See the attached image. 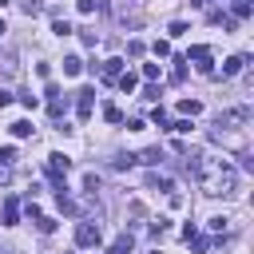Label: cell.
I'll use <instances>...</instances> for the list:
<instances>
[{
	"label": "cell",
	"instance_id": "obj_1",
	"mask_svg": "<svg viewBox=\"0 0 254 254\" xmlns=\"http://www.w3.org/2000/svg\"><path fill=\"white\" fill-rule=\"evenodd\" d=\"M194 171H198L202 194H210V198H230L238 190V171L226 159H202V163H194Z\"/></svg>",
	"mask_w": 254,
	"mask_h": 254
},
{
	"label": "cell",
	"instance_id": "obj_2",
	"mask_svg": "<svg viewBox=\"0 0 254 254\" xmlns=\"http://www.w3.org/2000/svg\"><path fill=\"white\" fill-rule=\"evenodd\" d=\"M99 242H103V230H99V222H79V226H75V246L91 250V246H99Z\"/></svg>",
	"mask_w": 254,
	"mask_h": 254
},
{
	"label": "cell",
	"instance_id": "obj_3",
	"mask_svg": "<svg viewBox=\"0 0 254 254\" xmlns=\"http://www.w3.org/2000/svg\"><path fill=\"white\" fill-rule=\"evenodd\" d=\"M190 60H194V67H198L202 75H210V71H214V52H210L206 44H194V48L187 52V64H190Z\"/></svg>",
	"mask_w": 254,
	"mask_h": 254
},
{
	"label": "cell",
	"instance_id": "obj_4",
	"mask_svg": "<svg viewBox=\"0 0 254 254\" xmlns=\"http://www.w3.org/2000/svg\"><path fill=\"white\" fill-rule=\"evenodd\" d=\"M91 107H95V91H91V87L75 91V115H79V119H91Z\"/></svg>",
	"mask_w": 254,
	"mask_h": 254
},
{
	"label": "cell",
	"instance_id": "obj_5",
	"mask_svg": "<svg viewBox=\"0 0 254 254\" xmlns=\"http://www.w3.org/2000/svg\"><path fill=\"white\" fill-rule=\"evenodd\" d=\"M67 171H71V159H67V155H60V151H52V155H48V175H52V179H60V175H67Z\"/></svg>",
	"mask_w": 254,
	"mask_h": 254
},
{
	"label": "cell",
	"instance_id": "obj_6",
	"mask_svg": "<svg viewBox=\"0 0 254 254\" xmlns=\"http://www.w3.org/2000/svg\"><path fill=\"white\" fill-rule=\"evenodd\" d=\"M16 222H20V198L8 194L4 198V226H16Z\"/></svg>",
	"mask_w": 254,
	"mask_h": 254
},
{
	"label": "cell",
	"instance_id": "obj_7",
	"mask_svg": "<svg viewBox=\"0 0 254 254\" xmlns=\"http://www.w3.org/2000/svg\"><path fill=\"white\" fill-rule=\"evenodd\" d=\"M119 71H123V60H119V56L103 60V67H99V75H103V79H119Z\"/></svg>",
	"mask_w": 254,
	"mask_h": 254
},
{
	"label": "cell",
	"instance_id": "obj_8",
	"mask_svg": "<svg viewBox=\"0 0 254 254\" xmlns=\"http://www.w3.org/2000/svg\"><path fill=\"white\" fill-rule=\"evenodd\" d=\"M135 163H143V167H159V163H163V151H159V147H147V151L135 155Z\"/></svg>",
	"mask_w": 254,
	"mask_h": 254
},
{
	"label": "cell",
	"instance_id": "obj_9",
	"mask_svg": "<svg viewBox=\"0 0 254 254\" xmlns=\"http://www.w3.org/2000/svg\"><path fill=\"white\" fill-rule=\"evenodd\" d=\"M135 87H139V75H135V71H119V91H123V95H131Z\"/></svg>",
	"mask_w": 254,
	"mask_h": 254
},
{
	"label": "cell",
	"instance_id": "obj_10",
	"mask_svg": "<svg viewBox=\"0 0 254 254\" xmlns=\"http://www.w3.org/2000/svg\"><path fill=\"white\" fill-rule=\"evenodd\" d=\"M242 67H246V56H230V60L222 64V75H238Z\"/></svg>",
	"mask_w": 254,
	"mask_h": 254
},
{
	"label": "cell",
	"instance_id": "obj_11",
	"mask_svg": "<svg viewBox=\"0 0 254 254\" xmlns=\"http://www.w3.org/2000/svg\"><path fill=\"white\" fill-rule=\"evenodd\" d=\"M198 111H202V103H198V99H183V103H179V115H183V119H187V115L194 119Z\"/></svg>",
	"mask_w": 254,
	"mask_h": 254
},
{
	"label": "cell",
	"instance_id": "obj_12",
	"mask_svg": "<svg viewBox=\"0 0 254 254\" xmlns=\"http://www.w3.org/2000/svg\"><path fill=\"white\" fill-rule=\"evenodd\" d=\"M79 71H83V60L79 56H67L64 60V75H79Z\"/></svg>",
	"mask_w": 254,
	"mask_h": 254
},
{
	"label": "cell",
	"instance_id": "obj_13",
	"mask_svg": "<svg viewBox=\"0 0 254 254\" xmlns=\"http://www.w3.org/2000/svg\"><path fill=\"white\" fill-rule=\"evenodd\" d=\"M32 131H36V127H32L28 119H16V123H12V135H16V139H28Z\"/></svg>",
	"mask_w": 254,
	"mask_h": 254
},
{
	"label": "cell",
	"instance_id": "obj_14",
	"mask_svg": "<svg viewBox=\"0 0 254 254\" xmlns=\"http://www.w3.org/2000/svg\"><path fill=\"white\" fill-rule=\"evenodd\" d=\"M206 226H210L214 234H222V230H230V218H226V214H214V218H206Z\"/></svg>",
	"mask_w": 254,
	"mask_h": 254
},
{
	"label": "cell",
	"instance_id": "obj_15",
	"mask_svg": "<svg viewBox=\"0 0 254 254\" xmlns=\"http://www.w3.org/2000/svg\"><path fill=\"white\" fill-rule=\"evenodd\" d=\"M230 8H234V20H246L254 8H250V0H230Z\"/></svg>",
	"mask_w": 254,
	"mask_h": 254
},
{
	"label": "cell",
	"instance_id": "obj_16",
	"mask_svg": "<svg viewBox=\"0 0 254 254\" xmlns=\"http://www.w3.org/2000/svg\"><path fill=\"white\" fill-rule=\"evenodd\" d=\"M107 254H131V234H119V238H115V246H111Z\"/></svg>",
	"mask_w": 254,
	"mask_h": 254
},
{
	"label": "cell",
	"instance_id": "obj_17",
	"mask_svg": "<svg viewBox=\"0 0 254 254\" xmlns=\"http://www.w3.org/2000/svg\"><path fill=\"white\" fill-rule=\"evenodd\" d=\"M103 119H107V123H123V111H119L115 103H107V107H103Z\"/></svg>",
	"mask_w": 254,
	"mask_h": 254
},
{
	"label": "cell",
	"instance_id": "obj_18",
	"mask_svg": "<svg viewBox=\"0 0 254 254\" xmlns=\"http://www.w3.org/2000/svg\"><path fill=\"white\" fill-rule=\"evenodd\" d=\"M187 32H190V28H187V24H183V20H175V24H171V28H167V36H171V40H179V36H187Z\"/></svg>",
	"mask_w": 254,
	"mask_h": 254
},
{
	"label": "cell",
	"instance_id": "obj_19",
	"mask_svg": "<svg viewBox=\"0 0 254 254\" xmlns=\"http://www.w3.org/2000/svg\"><path fill=\"white\" fill-rule=\"evenodd\" d=\"M151 52H155L159 60H167V56H171V44H167V40H155V44H151Z\"/></svg>",
	"mask_w": 254,
	"mask_h": 254
},
{
	"label": "cell",
	"instance_id": "obj_20",
	"mask_svg": "<svg viewBox=\"0 0 254 254\" xmlns=\"http://www.w3.org/2000/svg\"><path fill=\"white\" fill-rule=\"evenodd\" d=\"M183 64H187V60H175V67H171V79H175V83L187 79V67H183Z\"/></svg>",
	"mask_w": 254,
	"mask_h": 254
},
{
	"label": "cell",
	"instance_id": "obj_21",
	"mask_svg": "<svg viewBox=\"0 0 254 254\" xmlns=\"http://www.w3.org/2000/svg\"><path fill=\"white\" fill-rule=\"evenodd\" d=\"M151 187H155V190H171V187H175V183H171V179H167V175H151Z\"/></svg>",
	"mask_w": 254,
	"mask_h": 254
},
{
	"label": "cell",
	"instance_id": "obj_22",
	"mask_svg": "<svg viewBox=\"0 0 254 254\" xmlns=\"http://www.w3.org/2000/svg\"><path fill=\"white\" fill-rule=\"evenodd\" d=\"M36 226H40V234H52V230H56V218H48V214H40V218H36Z\"/></svg>",
	"mask_w": 254,
	"mask_h": 254
},
{
	"label": "cell",
	"instance_id": "obj_23",
	"mask_svg": "<svg viewBox=\"0 0 254 254\" xmlns=\"http://www.w3.org/2000/svg\"><path fill=\"white\" fill-rule=\"evenodd\" d=\"M52 32H56V36H71V24H67V20H52Z\"/></svg>",
	"mask_w": 254,
	"mask_h": 254
},
{
	"label": "cell",
	"instance_id": "obj_24",
	"mask_svg": "<svg viewBox=\"0 0 254 254\" xmlns=\"http://www.w3.org/2000/svg\"><path fill=\"white\" fill-rule=\"evenodd\" d=\"M159 71H163V64H143V79H159Z\"/></svg>",
	"mask_w": 254,
	"mask_h": 254
},
{
	"label": "cell",
	"instance_id": "obj_25",
	"mask_svg": "<svg viewBox=\"0 0 254 254\" xmlns=\"http://www.w3.org/2000/svg\"><path fill=\"white\" fill-rule=\"evenodd\" d=\"M131 163H135V155H115V159H111L115 171H123V167H131Z\"/></svg>",
	"mask_w": 254,
	"mask_h": 254
},
{
	"label": "cell",
	"instance_id": "obj_26",
	"mask_svg": "<svg viewBox=\"0 0 254 254\" xmlns=\"http://www.w3.org/2000/svg\"><path fill=\"white\" fill-rule=\"evenodd\" d=\"M171 131H179V135H187V131H190V119H175V123H171Z\"/></svg>",
	"mask_w": 254,
	"mask_h": 254
},
{
	"label": "cell",
	"instance_id": "obj_27",
	"mask_svg": "<svg viewBox=\"0 0 254 254\" xmlns=\"http://www.w3.org/2000/svg\"><path fill=\"white\" fill-rule=\"evenodd\" d=\"M16 159V147H0V163H12Z\"/></svg>",
	"mask_w": 254,
	"mask_h": 254
},
{
	"label": "cell",
	"instance_id": "obj_28",
	"mask_svg": "<svg viewBox=\"0 0 254 254\" xmlns=\"http://www.w3.org/2000/svg\"><path fill=\"white\" fill-rule=\"evenodd\" d=\"M79 12H83V16H91V12H95V0H79Z\"/></svg>",
	"mask_w": 254,
	"mask_h": 254
},
{
	"label": "cell",
	"instance_id": "obj_29",
	"mask_svg": "<svg viewBox=\"0 0 254 254\" xmlns=\"http://www.w3.org/2000/svg\"><path fill=\"white\" fill-rule=\"evenodd\" d=\"M8 103H12V91H8V87H0V107H8Z\"/></svg>",
	"mask_w": 254,
	"mask_h": 254
},
{
	"label": "cell",
	"instance_id": "obj_30",
	"mask_svg": "<svg viewBox=\"0 0 254 254\" xmlns=\"http://www.w3.org/2000/svg\"><path fill=\"white\" fill-rule=\"evenodd\" d=\"M0 183H8V163H0Z\"/></svg>",
	"mask_w": 254,
	"mask_h": 254
}]
</instances>
